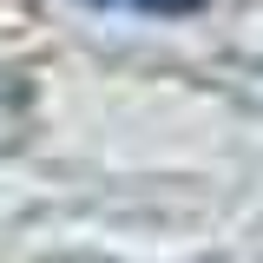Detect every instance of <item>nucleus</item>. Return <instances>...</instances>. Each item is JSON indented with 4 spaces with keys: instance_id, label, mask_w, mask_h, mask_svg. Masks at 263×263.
<instances>
[{
    "instance_id": "nucleus-1",
    "label": "nucleus",
    "mask_w": 263,
    "mask_h": 263,
    "mask_svg": "<svg viewBox=\"0 0 263 263\" xmlns=\"http://www.w3.org/2000/svg\"><path fill=\"white\" fill-rule=\"evenodd\" d=\"M92 7H132V13H191L204 0H92Z\"/></svg>"
}]
</instances>
